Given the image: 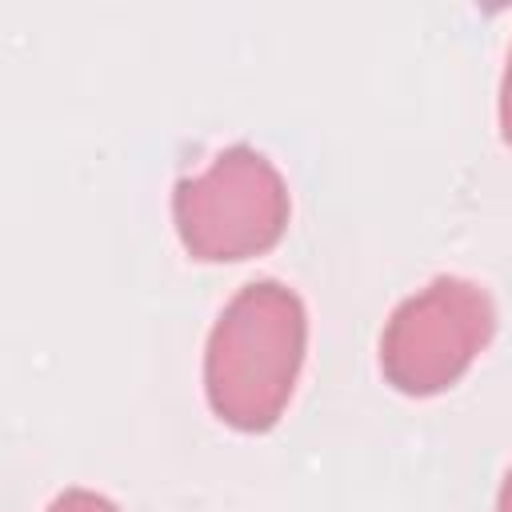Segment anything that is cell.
Listing matches in <instances>:
<instances>
[{
  "instance_id": "cell-1",
  "label": "cell",
  "mask_w": 512,
  "mask_h": 512,
  "mask_svg": "<svg viewBox=\"0 0 512 512\" xmlns=\"http://www.w3.org/2000/svg\"><path fill=\"white\" fill-rule=\"evenodd\" d=\"M308 348V312L280 280L244 284L216 316L204 348L208 408L236 432L272 428L296 388Z\"/></svg>"
},
{
  "instance_id": "cell-2",
  "label": "cell",
  "mask_w": 512,
  "mask_h": 512,
  "mask_svg": "<svg viewBox=\"0 0 512 512\" xmlns=\"http://www.w3.org/2000/svg\"><path fill=\"white\" fill-rule=\"evenodd\" d=\"M292 216L288 184L276 164L232 144L212 156L200 176H188L172 192V220L184 252L204 264H228L268 252Z\"/></svg>"
},
{
  "instance_id": "cell-3",
  "label": "cell",
  "mask_w": 512,
  "mask_h": 512,
  "mask_svg": "<svg viewBox=\"0 0 512 512\" xmlns=\"http://www.w3.org/2000/svg\"><path fill=\"white\" fill-rule=\"evenodd\" d=\"M492 332V296L464 276H436L388 316L380 372L404 396H436L472 368Z\"/></svg>"
},
{
  "instance_id": "cell-4",
  "label": "cell",
  "mask_w": 512,
  "mask_h": 512,
  "mask_svg": "<svg viewBox=\"0 0 512 512\" xmlns=\"http://www.w3.org/2000/svg\"><path fill=\"white\" fill-rule=\"evenodd\" d=\"M48 512H120L108 496H100V492H88V488H68V492H60L52 504H48Z\"/></svg>"
},
{
  "instance_id": "cell-5",
  "label": "cell",
  "mask_w": 512,
  "mask_h": 512,
  "mask_svg": "<svg viewBox=\"0 0 512 512\" xmlns=\"http://www.w3.org/2000/svg\"><path fill=\"white\" fill-rule=\"evenodd\" d=\"M500 136L504 144H512V52H508L504 80H500Z\"/></svg>"
},
{
  "instance_id": "cell-6",
  "label": "cell",
  "mask_w": 512,
  "mask_h": 512,
  "mask_svg": "<svg viewBox=\"0 0 512 512\" xmlns=\"http://www.w3.org/2000/svg\"><path fill=\"white\" fill-rule=\"evenodd\" d=\"M496 512H512V468H508V476H504V484H500V500H496Z\"/></svg>"
}]
</instances>
